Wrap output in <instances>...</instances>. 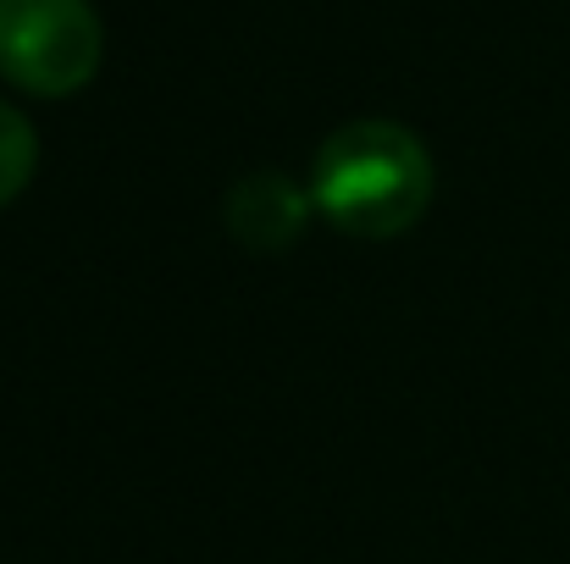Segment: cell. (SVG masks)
<instances>
[{
	"label": "cell",
	"mask_w": 570,
	"mask_h": 564,
	"mask_svg": "<svg viewBox=\"0 0 570 564\" xmlns=\"http://www.w3.org/2000/svg\"><path fill=\"white\" fill-rule=\"evenodd\" d=\"M106 56L89 0H0V72L28 95H78Z\"/></svg>",
	"instance_id": "cell-2"
},
{
	"label": "cell",
	"mask_w": 570,
	"mask_h": 564,
	"mask_svg": "<svg viewBox=\"0 0 570 564\" xmlns=\"http://www.w3.org/2000/svg\"><path fill=\"white\" fill-rule=\"evenodd\" d=\"M33 167H39V139H33V122L0 100V205H11V199L28 188Z\"/></svg>",
	"instance_id": "cell-4"
},
{
	"label": "cell",
	"mask_w": 570,
	"mask_h": 564,
	"mask_svg": "<svg viewBox=\"0 0 570 564\" xmlns=\"http://www.w3.org/2000/svg\"><path fill=\"white\" fill-rule=\"evenodd\" d=\"M311 199L355 238H399L432 205V156L399 122H344L316 150Z\"/></svg>",
	"instance_id": "cell-1"
},
{
	"label": "cell",
	"mask_w": 570,
	"mask_h": 564,
	"mask_svg": "<svg viewBox=\"0 0 570 564\" xmlns=\"http://www.w3.org/2000/svg\"><path fill=\"white\" fill-rule=\"evenodd\" d=\"M311 194L299 184H288L283 172H249L227 188V227L238 244L272 255V249H288L311 216Z\"/></svg>",
	"instance_id": "cell-3"
}]
</instances>
